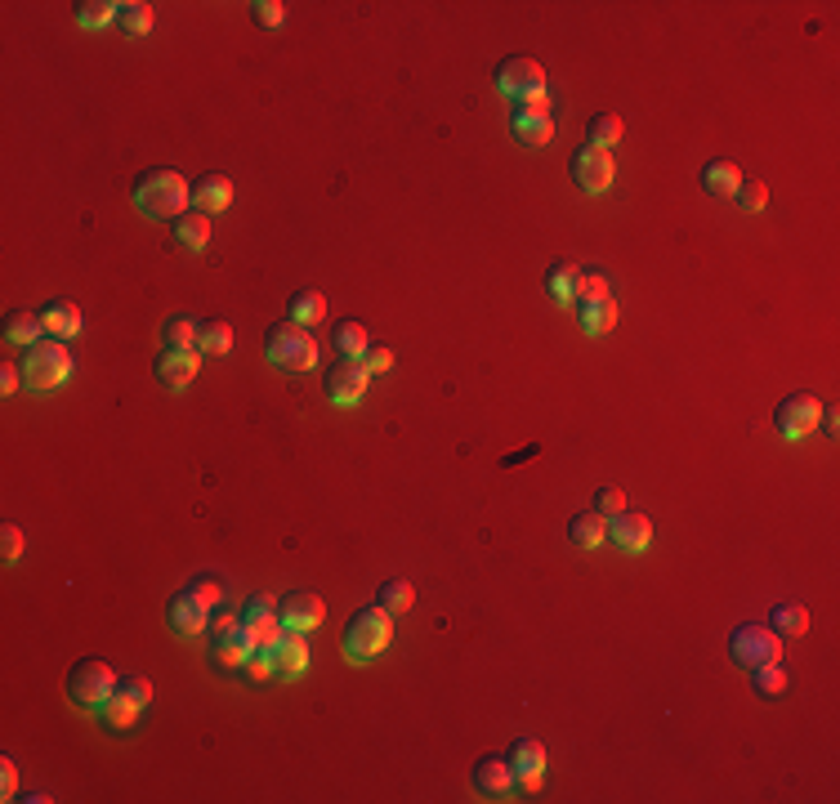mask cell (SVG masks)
I'll list each match as a JSON object with an SVG mask.
<instances>
[{
	"mask_svg": "<svg viewBox=\"0 0 840 804\" xmlns=\"http://www.w3.org/2000/svg\"><path fill=\"white\" fill-rule=\"evenodd\" d=\"M130 201H135L148 219H170V224H175V219L193 206V184L170 166H152L130 184Z\"/></svg>",
	"mask_w": 840,
	"mask_h": 804,
	"instance_id": "obj_1",
	"label": "cell"
},
{
	"mask_svg": "<svg viewBox=\"0 0 840 804\" xmlns=\"http://www.w3.org/2000/svg\"><path fill=\"white\" fill-rule=\"evenodd\" d=\"M389 639H394V612H385L380 603L358 608L345 626V657L349 662H371L389 648Z\"/></svg>",
	"mask_w": 840,
	"mask_h": 804,
	"instance_id": "obj_2",
	"label": "cell"
},
{
	"mask_svg": "<svg viewBox=\"0 0 840 804\" xmlns=\"http://www.w3.org/2000/svg\"><path fill=\"white\" fill-rule=\"evenodd\" d=\"M72 353L63 349V340H41L32 344V349L23 353V362H18V371H23V385L36 389V394H50V389H59L63 380L72 376Z\"/></svg>",
	"mask_w": 840,
	"mask_h": 804,
	"instance_id": "obj_3",
	"label": "cell"
},
{
	"mask_svg": "<svg viewBox=\"0 0 840 804\" xmlns=\"http://www.w3.org/2000/svg\"><path fill=\"white\" fill-rule=\"evenodd\" d=\"M264 353L273 367L282 371H313L318 367V340L300 327V322H273L264 335Z\"/></svg>",
	"mask_w": 840,
	"mask_h": 804,
	"instance_id": "obj_4",
	"label": "cell"
},
{
	"mask_svg": "<svg viewBox=\"0 0 840 804\" xmlns=\"http://www.w3.org/2000/svg\"><path fill=\"white\" fill-rule=\"evenodd\" d=\"M63 688H68V697L81 711H99V706L117 693V675H112V666L99 662V657H81V662L68 670V684Z\"/></svg>",
	"mask_w": 840,
	"mask_h": 804,
	"instance_id": "obj_5",
	"label": "cell"
},
{
	"mask_svg": "<svg viewBox=\"0 0 840 804\" xmlns=\"http://www.w3.org/2000/svg\"><path fill=\"white\" fill-rule=\"evenodd\" d=\"M818 425H823V402H818L814 394H791V398L778 402V411H773V429H778L787 443L809 438Z\"/></svg>",
	"mask_w": 840,
	"mask_h": 804,
	"instance_id": "obj_6",
	"label": "cell"
},
{
	"mask_svg": "<svg viewBox=\"0 0 840 804\" xmlns=\"http://www.w3.org/2000/svg\"><path fill=\"white\" fill-rule=\"evenodd\" d=\"M729 657L738 666L756 670V666H769V662H782V644L769 626H738L729 635Z\"/></svg>",
	"mask_w": 840,
	"mask_h": 804,
	"instance_id": "obj_7",
	"label": "cell"
},
{
	"mask_svg": "<svg viewBox=\"0 0 840 804\" xmlns=\"http://www.w3.org/2000/svg\"><path fill=\"white\" fill-rule=\"evenodd\" d=\"M255 648H260V635L246 621H228L224 630H210V653L224 670H246Z\"/></svg>",
	"mask_w": 840,
	"mask_h": 804,
	"instance_id": "obj_8",
	"label": "cell"
},
{
	"mask_svg": "<svg viewBox=\"0 0 840 804\" xmlns=\"http://www.w3.org/2000/svg\"><path fill=\"white\" fill-rule=\"evenodd\" d=\"M613 175H617V166H613V152L608 148L586 143V148L572 152V179H577L581 193H590V197L608 193V188H613Z\"/></svg>",
	"mask_w": 840,
	"mask_h": 804,
	"instance_id": "obj_9",
	"label": "cell"
},
{
	"mask_svg": "<svg viewBox=\"0 0 840 804\" xmlns=\"http://www.w3.org/2000/svg\"><path fill=\"white\" fill-rule=\"evenodd\" d=\"M496 90H501L505 99L519 103L523 94L546 90V67H541L537 59H528V54H514V59H505L501 67H496Z\"/></svg>",
	"mask_w": 840,
	"mask_h": 804,
	"instance_id": "obj_10",
	"label": "cell"
},
{
	"mask_svg": "<svg viewBox=\"0 0 840 804\" xmlns=\"http://www.w3.org/2000/svg\"><path fill=\"white\" fill-rule=\"evenodd\" d=\"M166 626L175 630L179 639H197L210 630V603L197 599L193 590H179V595L166 599Z\"/></svg>",
	"mask_w": 840,
	"mask_h": 804,
	"instance_id": "obj_11",
	"label": "cell"
},
{
	"mask_svg": "<svg viewBox=\"0 0 840 804\" xmlns=\"http://www.w3.org/2000/svg\"><path fill=\"white\" fill-rule=\"evenodd\" d=\"M322 389H327V402H336V407H358L362 394H367V367H362V358H340L336 367H327Z\"/></svg>",
	"mask_w": 840,
	"mask_h": 804,
	"instance_id": "obj_12",
	"label": "cell"
},
{
	"mask_svg": "<svg viewBox=\"0 0 840 804\" xmlns=\"http://www.w3.org/2000/svg\"><path fill=\"white\" fill-rule=\"evenodd\" d=\"M278 617H282V630L309 635V630L322 626L327 608H322V599L313 595V590H291V595H282V603H278Z\"/></svg>",
	"mask_w": 840,
	"mask_h": 804,
	"instance_id": "obj_13",
	"label": "cell"
},
{
	"mask_svg": "<svg viewBox=\"0 0 840 804\" xmlns=\"http://www.w3.org/2000/svg\"><path fill=\"white\" fill-rule=\"evenodd\" d=\"M505 760H510V769H514V787H523V791L541 787V773H546V746H541L537 737H519Z\"/></svg>",
	"mask_w": 840,
	"mask_h": 804,
	"instance_id": "obj_14",
	"label": "cell"
},
{
	"mask_svg": "<svg viewBox=\"0 0 840 804\" xmlns=\"http://www.w3.org/2000/svg\"><path fill=\"white\" fill-rule=\"evenodd\" d=\"M608 541H617V550H626V554H644L648 545H653V523L639 510H622L608 519Z\"/></svg>",
	"mask_w": 840,
	"mask_h": 804,
	"instance_id": "obj_15",
	"label": "cell"
},
{
	"mask_svg": "<svg viewBox=\"0 0 840 804\" xmlns=\"http://www.w3.org/2000/svg\"><path fill=\"white\" fill-rule=\"evenodd\" d=\"M474 791L488 800H510L514 796V769L505 755H483L474 764Z\"/></svg>",
	"mask_w": 840,
	"mask_h": 804,
	"instance_id": "obj_16",
	"label": "cell"
},
{
	"mask_svg": "<svg viewBox=\"0 0 840 804\" xmlns=\"http://www.w3.org/2000/svg\"><path fill=\"white\" fill-rule=\"evenodd\" d=\"M197 367H202V349H161L157 380L166 389H184V385H193Z\"/></svg>",
	"mask_w": 840,
	"mask_h": 804,
	"instance_id": "obj_17",
	"label": "cell"
},
{
	"mask_svg": "<svg viewBox=\"0 0 840 804\" xmlns=\"http://www.w3.org/2000/svg\"><path fill=\"white\" fill-rule=\"evenodd\" d=\"M278 603L282 599H273V595H251V599H246V608H242V621L255 630V635H260V644H264V639H278L282 635Z\"/></svg>",
	"mask_w": 840,
	"mask_h": 804,
	"instance_id": "obj_18",
	"label": "cell"
},
{
	"mask_svg": "<svg viewBox=\"0 0 840 804\" xmlns=\"http://www.w3.org/2000/svg\"><path fill=\"white\" fill-rule=\"evenodd\" d=\"M304 666H309V644H304L300 630H282L278 635V679H300Z\"/></svg>",
	"mask_w": 840,
	"mask_h": 804,
	"instance_id": "obj_19",
	"label": "cell"
},
{
	"mask_svg": "<svg viewBox=\"0 0 840 804\" xmlns=\"http://www.w3.org/2000/svg\"><path fill=\"white\" fill-rule=\"evenodd\" d=\"M228 201H233V179L228 175H202L193 184V210H202V215H219Z\"/></svg>",
	"mask_w": 840,
	"mask_h": 804,
	"instance_id": "obj_20",
	"label": "cell"
},
{
	"mask_svg": "<svg viewBox=\"0 0 840 804\" xmlns=\"http://www.w3.org/2000/svg\"><path fill=\"white\" fill-rule=\"evenodd\" d=\"M5 340H9V344H23V349L41 344V340H45V318H41V309H9V318H5Z\"/></svg>",
	"mask_w": 840,
	"mask_h": 804,
	"instance_id": "obj_21",
	"label": "cell"
},
{
	"mask_svg": "<svg viewBox=\"0 0 840 804\" xmlns=\"http://www.w3.org/2000/svg\"><path fill=\"white\" fill-rule=\"evenodd\" d=\"M568 536L572 545H581V550H599V545L608 541V519L599 510H581L568 519Z\"/></svg>",
	"mask_w": 840,
	"mask_h": 804,
	"instance_id": "obj_22",
	"label": "cell"
},
{
	"mask_svg": "<svg viewBox=\"0 0 840 804\" xmlns=\"http://www.w3.org/2000/svg\"><path fill=\"white\" fill-rule=\"evenodd\" d=\"M510 130H514V139H519L523 148H546L550 134H555V121L541 117V112H519V108H514Z\"/></svg>",
	"mask_w": 840,
	"mask_h": 804,
	"instance_id": "obj_23",
	"label": "cell"
},
{
	"mask_svg": "<svg viewBox=\"0 0 840 804\" xmlns=\"http://www.w3.org/2000/svg\"><path fill=\"white\" fill-rule=\"evenodd\" d=\"M41 318H45V335H50V340H72V335H81V309L68 300L45 304Z\"/></svg>",
	"mask_w": 840,
	"mask_h": 804,
	"instance_id": "obj_24",
	"label": "cell"
},
{
	"mask_svg": "<svg viewBox=\"0 0 840 804\" xmlns=\"http://www.w3.org/2000/svg\"><path fill=\"white\" fill-rule=\"evenodd\" d=\"M738 184H742V170L733 166L729 157H715V161H706V166H702V188L711 197H733V193H738Z\"/></svg>",
	"mask_w": 840,
	"mask_h": 804,
	"instance_id": "obj_25",
	"label": "cell"
},
{
	"mask_svg": "<svg viewBox=\"0 0 840 804\" xmlns=\"http://www.w3.org/2000/svg\"><path fill=\"white\" fill-rule=\"evenodd\" d=\"M577 322L586 335H608L617 327V304L613 300H577Z\"/></svg>",
	"mask_w": 840,
	"mask_h": 804,
	"instance_id": "obj_26",
	"label": "cell"
},
{
	"mask_svg": "<svg viewBox=\"0 0 840 804\" xmlns=\"http://www.w3.org/2000/svg\"><path fill=\"white\" fill-rule=\"evenodd\" d=\"M139 711H143V706L135 702V697H126V693H112L108 702H103V706H99V711H94V715H99V720L108 724V729L126 733V729H135V724H139Z\"/></svg>",
	"mask_w": 840,
	"mask_h": 804,
	"instance_id": "obj_27",
	"label": "cell"
},
{
	"mask_svg": "<svg viewBox=\"0 0 840 804\" xmlns=\"http://www.w3.org/2000/svg\"><path fill=\"white\" fill-rule=\"evenodd\" d=\"M175 242L184 246V251H206V242H210V215H202V210H184V215L175 219Z\"/></svg>",
	"mask_w": 840,
	"mask_h": 804,
	"instance_id": "obj_28",
	"label": "cell"
},
{
	"mask_svg": "<svg viewBox=\"0 0 840 804\" xmlns=\"http://www.w3.org/2000/svg\"><path fill=\"white\" fill-rule=\"evenodd\" d=\"M161 340H166V349H197L202 322L188 318V313H175V318H166V327H161Z\"/></svg>",
	"mask_w": 840,
	"mask_h": 804,
	"instance_id": "obj_29",
	"label": "cell"
},
{
	"mask_svg": "<svg viewBox=\"0 0 840 804\" xmlns=\"http://www.w3.org/2000/svg\"><path fill=\"white\" fill-rule=\"evenodd\" d=\"M322 318H327V295H322V291H295L291 295V322H300V327H318Z\"/></svg>",
	"mask_w": 840,
	"mask_h": 804,
	"instance_id": "obj_30",
	"label": "cell"
},
{
	"mask_svg": "<svg viewBox=\"0 0 840 804\" xmlns=\"http://www.w3.org/2000/svg\"><path fill=\"white\" fill-rule=\"evenodd\" d=\"M769 630L773 635H805L809 630V612L800 608V603H778V608H773V617H769Z\"/></svg>",
	"mask_w": 840,
	"mask_h": 804,
	"instance_id": "obj_31",
	"label": "cell"
},
{
	"mask_svg": "<svg viewBox=\"0 0 840 804\" xmlns=\"http://www.w3.org/2000/svg\"><path fill=\"white\" fill-rule=\"evenodd\" d=\"M546 295L555 304H568V300H577V268L572 264H550V273H546Z\"/></svg>",
	"mask_w": 840,
	"mask_h": 804,
	"instance_id": "obj_32",
	"label": "cell"
},
{
	"mask_svg": "<svg viewBox=\"0 0 840 804\" xmlns=\"http://www.w3.org/2000/svg\"><path fill=\"white\" fill-rule=\"evenodd\" d=\"M117 27L126 36H148L152 32V5H143V0H126V5L117 9Z\"/></svg>",
	"mask_w": 840,
	"mask_h": 804,
	"instance_id": "obj_33",
	"label": "cell"
},
{
	"mask_svg": "<svg viewBox=\"0 0 840 804\" xmlns=\"http://www.w3.org/2000/svg\"><path fill=\"white\" fill-rule=\"evenodd\" d=\"M586 143H595V148H613V143H622V117H613V112L590 117L586 121Z\"/></svg>",
	"mask_w": 840,
	"mask_h": 804,
	"instance_id": "obj_34",
	"label": "cell"
},
{
	"mask_svg": "<svg viewBox=\"0 0 840 804\" xmlns=\"http://www.w3.org/2000/svg\"><path fill=\"white\" fill-rule=\"evenodd\" d=\"M376 603H380L385 612H394V617H403V612L416 603L412 581H398V577H394V581H385V586H380V595H376Z\"/></svg>",
	"mask_w": 840,
	"mask_h": 804,
	"instance_id": "obj_35",
	"label": "cell"
},
{
	"mask_svg": "<svg viewBox=\"0 0 840 804\" xmlns=\"http://www.w3.org/2000/svg\"><path fill=\"white\" fill-rule=\"evenodd\" d=\"M197 349L210 353V358H224V353L233 349V327H228L224 318L202 322V340H197Z\"/></svg>",
	"mask_w": 840,
	"mask_h": 804,
	"instance_id": "obj_36",
	"label": "cell"
},
{
	"mask_svg": "<svg viewBox=\"0 0 840 804\" xmlns=\"http://www.w3.org/2000/svg\"><path fill=\"white\" fill-rule=\"evenodd\" d=\"M371 344H367V327L362 322H340L336 327V353L340 358H362Z\"/></svg>",
	"mask_w": 840,
	"mask_h": 804,
	"instance_id": "obj_37",
	"label": "cell"
},
{
	"mask_svg": "<svg viewBox=\"0 0 840 804\" xmlns=\"http://www.w3.org/2000/svg\"><path fill=\"white\" fill-rule=\"evenodd\" d=\"M117 9L121 5H112V0H81V5H76V23L81 27H108V23H117Z\"/></svg>",
	"mask_w": 840,
	"mask_h": 804,
	"instance_id": "obj_38",
	"label": "cell"
},
{
	"mask_svg": "<svg viewBox=\"0 0 840 804\" xmlns=\"http://www.w3.org/2000/svg\"><path fill=\"white\" fill-rule=\"evenodd\" d=\"M751 684H756L760 697H782V693H787V670H782V662L756 666V670H751Z\"/></svg>",
	"mask_w": 840,
	"mask_h": 804,
	"instance_id": "obj_39",
	"label": "cell"
},
{
	"mask_svg": "<svg viewBox=\"0 0 840 804\" xmlns=\"http://www.w3.org/2000/svg\"><path fill=\"white\" fill-rule=\"evenodd\" d=\"M273 670H278V639H264V644L251 653V662H246V675H251V679H269Z\"/></svg>",
	"mask_w": 840,
	"mask_h": 804,
	"instance_id": "obj_40",
	"label": "cell"
},
{
	"mask_svg": "<svg viewBox=\"0 0 840 804\" xmlns=\"http://www.w3.org/2000/svg\"><path fill=\"white\" fill-rule=\"evenodd\" d=\"M577 300H613L608 295V277L595 268H577Z\"/></svg>",
	"mask_w": 840,
	"mask_h": 804,
	"instance_id": "obj_41",
	"label": "cell"
},
{
	"mask_svg": "<svg viewBox=\"0 0 840 804\" xmlns=\"http://www.w3.org/2000/svg\"><path fill=\"white\" fill-rule=\"evenodd\" d=\"M733 197H738V206H742V210H765L769 188L760 184V179H742V184H738V193H733Z\"/></svg>",
	"mask_w": 840,
	"mask_h": 804,
	"instance_id": "obj_42",
	"label": "cell"
},
{
	"mask_svg": "<svg viewBox=\"0 0 840 804\" xmlns=\"http://www.w3.org/2000/svg\"><path fill=\"white\" fill-rule=\"evenodd\" d=\"M117 693H126V697H135L139 706H148L152 702V679L148 675H126V679H117Z\"/></svg>",
	"mask_w": 840,
	"mask_h": 804,
	"instance_id": "obj_43",
	"label": "cell"
},
{
	"mask_svg": "<svg viewBox=\"0 0 840 804\" xmlns=\"http://www.w3.org/2000/svg\"><path fill=\"white\" fill-rule=\"evenodd\" d=\"M595 510L604 514V519H613V514H622V510H626V496H622V487H599V492H595Z\"/></svg>",
	"mask_w": 840,
	"mask_h": 804,
	"instance_id": "obj_44",
	"label": "cell"
},
{
	"mask_svg": "<svg viewBox=\"0 0 840 804\" xmlns=\"http://www.w3.org/2000/svg\"><path fill=\"white\" fill-rule=\"evenodd\" d=\"M255 23H264V27H282V18H286V5L282 0H255Z\"/></svg>",
	"mask_w": 840,
	"mask_h": 804,
	"instance_id": "obj_45",
	"label": "cell"
},
{
	"mask_svg": "<svg viewBox=\"0 0 840 804\" xmlns=\"http://www.w3.org/2000/svg\"><path fill=\"white\" fill-rule=\"evenodd\" d=\"M362 367H367V376H371V371L385 376V371L394 367V349H367V353H362Z\"/></svg>",
	"mask_w": 840,
	"mask_h": 804,
	"instance_id": "obj_46",
	"label": "cell"
},
{
	"mask_svg": "<svg viewBox=\"0 0 840 804\" xmlns=\"http://www.w3.org/2000/svg\"><path fill=\"white\" fill-rule=\"evenodd\" d=\"M0 554H5L9 563H14L18 554H23V532H18L14 523H5V528H0Z\"/></svg>",
	"mask_w": 840,
	"mask_h": 804,
	"instance_id": "obj_47",
	"label": "cell"
},
{
	"mask_svg": "<svg viewBox=\"0 0 840 804\" xmlns=\"http://www.w3.org/2000/svg\"><path fill=\"white\" fill-rule=\"evenodd\" d=\"M188 590H193V595H197V599H206V603H210V608H215V603H219V599H224V586H219V581H215V577H197V581H193V586H188Z\"/></svg>",
	"mask_w": 840,
	"mask_h": 804,
	"instance_id": "obj_48",
	"label": "cell"
},
{
	"mask_svg": "<svg viewBox=\"0 0 840 804\" xmlns=\"http://www.w3.org/2000/svg\"><path fill=\"white\" fill-rule=\"evenodd\" d=\"M0 796L5 800H18V769H14V760H0Z\"/></svg>",
	"mask_w": 840,
	"mask_h": 804,
	"instance_id": "obj_49",
	"label": "cell"
},
{
	"mask_svg": "<svg viewBox=\"0 0 840 804\" xmlns=\"http://www.w3.org/2000/svg\"><path fill=\"white\" fill-rule=\"evenodd\" d=\"M519 112H541V117H550V99H546V90H532V94H523L519 103H514Z\"/></svg>",
	"mask_w": 840,
	"mask_h": 804,
	"instance_id": "obj_50",
	"label": "cell"
},
{
	"mask_svg": "<svg viewBox=\"0 0 840 804\" xmlns=\"http://www.w3.org/2000/svg\"><path fill=\"white\" fill-rule=\"evenodd\" d=\"M18 389H23V371H18L14 362H9V367L0 371V394H5V398H14Z\"/></svg>",
	"mask_w": 840,
	"mask_h": 804,
	"instance_id": "obj_51",
	"label": "cell"
},
{
	"mask_svg": "<svg viewBox=\"0 0 840 804\" xmlns=\"http://www.w3.org/2000/svg\"><path fill=\"white\" fill-rule=\"evenodd\" d=\"M823 429H827V434H836V429H840V416H836V411H823Z\"/></svg>",
	"mask_w": 840,
	"mask_h": 804,
	"instance_id": "obj_52",
	"label": "cell"
}]
</instances>
